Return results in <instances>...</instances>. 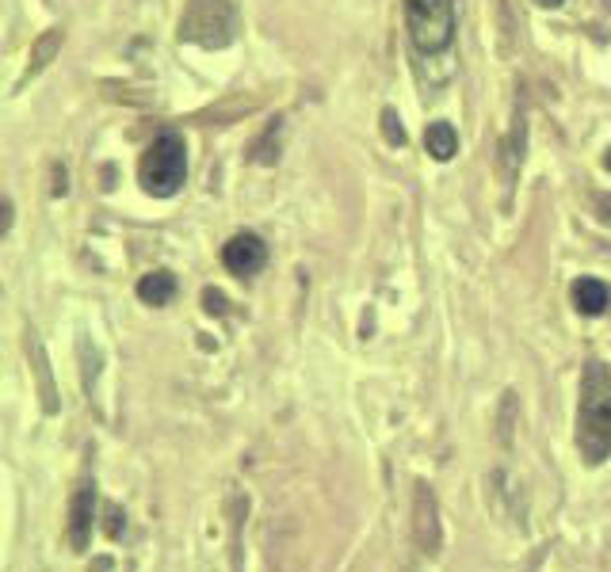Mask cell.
I'll return each instance as SVG.
<instances>
[{
  "label": "cell",
  "mask_w": 611,
  "mask_h": 572,
  "mask_svg": "<svg viewBox=\"0 0 611 572\" xmlns=\"http://www.w3.org/2000/svg\"><path fill=\"white\" fill-rule=\"evenodd\" d=\"M604 168H608V172H611V149H608V157H604Z\"/></svg>",
  "instance_id": "5bb4252c"
},
{
  "label": "cell",
  "mask_w": 611,
  "mask_h": 572,
  "mask_svg": "<svg viewBox=\"0 0 611 572\" xmlns=\"http://www.w3.org/2000/svg\"><path fill=\"white\" fill-rule=\"evenodd\" d=\"M264 260H268V245H264L256 233H237V237H230L226 245H222V263H226V271L233 276H256V271L264 268Z\"/></svg>",
  "instance_id": "5b68a950"
},
{
  "label": "cell",
  "mask_w": 611,
  "mask_h": 572,
  "mask_svg": "<svg viewBox=\"0 0 611 572\" xmlns=\"http://www.w3.org/2000/svg\"><path fill=\"white\" fill-rule=\"evenodd\" d=\"M138 298L146 305H168L176 298V276L173 271H149V276H142Z\"/></svg>",
  "instance_id": "9c48e42d"
},
{
  "label": "cell",
  "mask_w": 611,
  "mask_h": 572,
  "mask_svg": "<svg viewBox=\"0 0 611 572\" xmlns=\"http://www.w3.org/2000/svg\"><path fill=\"white\" fill-rule=\"evenodd\" d=\"M424 149H429L436 160H452L458 153L455 126L452 123H429V131H424Z\"/></svg>",
  "instance_id": "30bf717a"
},
{
  "label": "cell",
  "mask_w": 611,
  "mask_h": 572,
  "mask_svg": "<svg viewBox=\"0 0 611 572\" xmlns=\"http://www.w3.org/2000/svg\"><path fill=\"white\" fill-rule=\"evenodd\" d=\"M382 134H386V142L390 145H406V126H401V119L393 115L390 108L382 111Z\"/></svg>",
  "instance_id": "8fae6325"
},
{
  "label": "cell",
  "mask_w": 611,
  "mask_h": 572,
  "mask_svg": "<svg viewBox=\"0 0 611 572\" xmlns=\"http://www.w3.org/2000/svg\"><path fill=\"white\" fill-rule=\"evenodd\" d=\"M406 27L424 58L452 51L455 43V4L452 0H406Z\"/></svg>",
  "instance_id": "3957f363"
},
{
  "label": "cell",
  "mask_w": 611,
  "mask_h": 572,
  "mask_svg": "<svg viewBox=\"0 0 611 572\" xmlns=\"http://www.w3.org/2000/svg\"><path fill=\"white\" fill-rule=\"evenodd\" d=\"M538 4H551L554 8V4H562V0H538Z\"/></svg>",
  "instance_id": "4fadbf2b"
},
{
  "label": "cell",
  "mask_w": 611,
  "mask_h": 572,
  "mask_svg": "<svg viewBox=\"0 0 611 572\" xmlns=\"http://www.w3.org/2000/svg\"><path fill=\"white\" fill-rule=\"evenodd\" d=\"M237 35V12L230 0H191L180 15V43H199L207 51L230 46Z\"/></svg>",
  "instance_id": "277c9868"
},
{
  "label": "cell",
  "mask_w": 611,
  "mask_h": 572,
  "mask_svg": "<svg viewBox=\"0 0 611 572\" xmlns=\"http://www.w3.org/2000/svg\"><path fill=\"white\" fill-rule=\"evenodd\" d=\"M577 447L592 466L611 455V370L604 362H589L577 408Z\"/></svg>",
  "instance_id": "6da1fadb"
},
{
  "label": "cell",
  "mask_w": 611,
  "mask_h": 572,
  "mask_svg": "<svg viewBox=\"0 0 611 572\" xmlns=\"http://www.w3.org/2000/svg\"><path fill=\"white\" fill-rule=\"evenodd\" d=\"M138 180L153 199H173L188 180V145L180 134L165 131L160 138L149 142V149L142 153Z\"/></svg>",
  "instance_id": "7a4b0ae2"
},
{
  "label": "cell",
  "mask_w": 611,
  "mask_h": 572,
  "mask_svg": "<svg viewBox=\"0 0 611 572\" xmlns=\"http://www.w3.org/2000/svg\"><path fill=\"white\" fill-rule=\"evenodd\" d=\"M203 310H207V313H219V317H222V313H226V294H222V290H211V287H207V290H203Z\"/></svg>",
  "instance_id": "7c38bea8"
},
{
  "label": "cell",
  "mask_w": 611,
  "mask_h": 572,
  "mask_svg": "<svg viewBox=\"0 0 611 572\" xmlns=\"http://www.w3.org/2000/svg\"><path fill=\"white\" fill-rule=\"evenodd\" d=\"M569 298H574V310L585 313V317H600V313L611 305V287L604 283V279H577L574 287H569Z\"/></svg>",
  "instance_id": "ba28073f"
},
{
  "label": "cell",
  "mask_w": 611,
  "mask_h": 572,
  "mask_svg": "<svg viewBox=\"0 0 611 572\" xmlns=\"http://www.w3.org/2000/svg\"><path fill=\"white\" fill-rule=\"evenodd\" d=\"M413 527H416V546H421L424 553H432L436 558L440 553V507H436V496H432L429 485H416V501H413Z\"/></svg>",
  "instance_id": "8992f818"
},
{
  "label": "cell",
  "mask_w": 611,
  "mask_h": 572,
  "mask_svg": "<svg viewBox=\"0 0 611 572\" xmlns=\"http://www.w3.org/2000/svg\"><path fill=\"white\" fill-rule=\"evenodd\" d=\"M92 515H96V489L80 485L74 496V507H69V542H74V550H85L88 538H92Z\"/></svg>",
  "instance_id": "52a82bcc"
}]
</instances>
